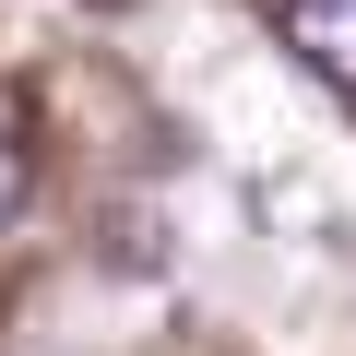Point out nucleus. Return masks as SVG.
Returning a JSON list of instances; mask_svg holds the SVG:
<instances>
[{
  "label": "nucleus",
  "instance_id": "nucleus-1",
  "mask_svg": "<svg viewBox=\"0 0 356 356\" xmlns=\"http://www.w3.org/2000/svg\"><path fill=\"white\" fill-rule=\"evenodd\" d=\"M273 36H285L321 83L356 95V0H273Z\"/></svg>",
  "mask_w": 356,
  "mask_h": 356
},
{
  "label": "nucleus",
  "instance_id": "nucleus-3",
  "mask_svg": "<svg viewBox=\"0 0 356 356\" xmlns=\"http://www.w3.org/2000/svg\"><path fill=\"white\" fill-rule=\"evenodd\" d=\"M95 13H119V0H95Z\"/></svg>",
  "mask_w": 356,
  "mask_h": 356
},
{
  "label": "nucleus",
  "instance_id": "nucleus-2",
  "mask_svg": "<svg viewBox=\"0 0 356 356\" xmlns=\"http://www.w3.org/2000/svg\"><path fill=\"white\" fill-rule=\"evenodd\" d=\"M13 202H24V143L0 131V214H13Z\"/></svg>",
  "mask_w": 356,
  "mask_h": 356
}]
</instances>
